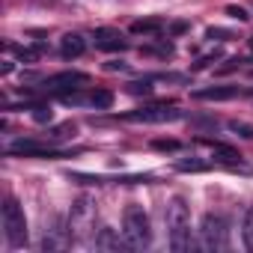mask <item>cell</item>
Instances as JSON below:
<instances>
[{
    "instance_id": "1",
    "label": "cell",
    "mask_w": 253,
    "mask_h": 253,
    "mask_svg": "<svg viewBox=\"0 0 253 253\" xmlns=\"http://www.w3.org/2000/svg\"><path fill=\"white\" fill-rule=\"evenodd\" d=\"M167 229H170V247L176 253L191 250V211L182 197H173L167 203Z\"/></svg>"
},
{
    "instance_id": "2",
    "label": "cell",
    "mask_w": 253,
    "mask_h": 253,
    "mask_svg": "<svg viewBox=\"0 0 253 253\" xmlns=\"http://www.w3.org/2000/svg\"><path fill=\"white\" fill-rule=\"evenodd\" d=\"M122 235L128 241V247H149L152 241V226H149V217L140 206H128L122 214Z\"/></svg>"
},
{
    "instance_id": "3",
    "label": "cell",
    "mask_w": 253,
    "mask_h": 253,
    "mask_svg": "<svg viewBox=\"0 0 253 253\" xmlns=\"http://www.w3.org/2000/svg\"><path fill=\"white\" fill-rule=\"evenodd\" d=\"M3 229H6V241L12 247L27 244V217L15 197H6V203H3Z\"/></svg>"
},
{
    "instance_id": "4",
    "label": "cell",
    "mask_w": 253,
    "mask_h": 253,
    "mask_svg": "<svg viewBox=\"0 0 253 253\" xmlns=\"http://www.w3.org/2000/svg\"><path fill=\"white\" fill-rule=\"evenodd\" d=\"M200 238L206 250H226V220L220 214H203L200 220Z\"/></svg>"
},
{
    "instance_id": "5",
    "label": "cell",
    "mask_w": 253,
    "mask_h": 253,
    "mask_svg": "<svg viewBox=\"0 0 253 253\" xmlns=\"http://www.w3.org/2000/svg\"><path fill=\"white\" fill-rule=\"evenodd\" d=\"M92 223H95V206H92V200H78L75 206H72V217H69V229L78 235V238H84L86 232H92Z\"/></svg>"
},
{
    "instance_id": "6",
    "label": "cell",
    "mask_w": 253,
    "mask_h": 253,
    "mask_svg": "<svg viewBox=\"0 0 253 253\" xmlns=\"http://www.w3.org/2000/svg\"><path fill=\"white\" fill-rule=\"evenodd\" d=\"M179 116H182V110L167 107V104H158V107H143V110L128 113V119H140V122H170V119H179Z\"/></svg>"
},
{
    "instance_id": "7",
    "label": "cell",
    "mask_w": 253,
    "mask_h": 253,
    "mask_svg": "<svg viewBox=\"0 0 253 253\" xmlns=\"http://www.w3.org/2000/svg\"><path fill=\"white\" fill-rule=\"evenodd\" d=\"M81 84H89V75H84V72H60V75H51L45 81L48 89H78Z\"/></svg>"
},
{
    "instance_id": "8",
    "label": "cell",
    "mask_w": 253,
    "mask_h": 253,
    "mask_svg": "<svg viewBox=\"0 0 253 253\" xmlns=\"http://www.w3.org/2000/svg\"><path fill=\"white\" fill-rule=\"evenodd\" d=\"M92 39H95V48H101V51H125V39H122L119 30L98 27V30L92 33Z\"/></svg>"
},
{
    "instance_id": "9",
    "label": "cell",
    "mask_w": 253,
    "mask_h": 253,
    "mask_svg": "<svg viewBox=\"0 0 253 253\" xmlns=\"http://www.w3.org/2000/svg\"><path fill=\"white\" fill-rule=\"evenodd\" d=\"M128 241H122L110 226H104V229H98V235H95V247L98 250H107V253H119Z\"/></svg>"
},
{
    "instance_id": "10",
    "label": "cell",
    "mask_w": 253,
    "mask_h": 253,
    "mask_svg": "<svg viewBox=\"0 0 253 253\" xmlns=\"http://www.w3.org/2000/svg\"><path fill=\"white\" fill-rule=\"evenodd\" d=\"M60 51H63L66 60H72V57H81V54L86 51V42H84L81 33H66V36L60 39Z\"/></svg>"
},
{
    "instance_id": "11",
    "label": "cell",
    "mask_w": 253,
    "mask_h": 253,
    "mask_svg": "<svg viewBox=\"0 0 253 253\" xmlns=\"http://www.w3.org/2000/svg\"><path fill=\"white\" fill-rule=\"evenodd\" d=\"M235 95H238V86H209V89L194 92V98H200V101H226Z\"/></svg>"
},
{
    "instance_id": "12",
    "label": "cell",
    "mask_w": 253,
    "mask_h": 253,
    "mask_svg": "<svg viewBox=\"0 0 253 253\" xmlns=\"http://www.w3.org/2000/svg\"><path fill=\"white\" fill-rule=\"evenodd\" d=\"M9 149H12V152H27V155H48V158H57V152H51L48 146H42V143H36V140H15Z\"/></svg>"
},
{
    "instance_id": "13",
    "label": "cell",
    "mask_w": 253,
    "mask_h": 253,
    "mask_svg": "<svg viewBox=\"0 0 253 253\" xmlns=\"http://www.w3.org/2000/svg\"><path fill=\"white\" fill-rule=\"evenodd\" d=\"M211 155L223 164H238L241 161V152L235 146H226V143H211Z\"/></svg>"
},
{
    "instance_id": "14",
    "label": "cell",
    "mask_w": 253,
    "mask_h": 253,
    "mask_svg": "<svg viewBox=\"0 0 253 253\" xmlns=\"http://www.w3.org/2000/svg\"><path fill=\"white\" fill-rule=\"evenodd\" d=\"M78 134V125L75 122H60V125H54L51 128V140H69V137H75Z\"/></svg>"
},
{
    "instance_id": "15",
    "label": "cell",
    "mask_w": 253,
    "mask_h": 253,
    "mask_svg": "<svg viewBox=\"0 0 253 253\" xmlns=\"http://www.w3.org/2000/svg\"><path fill=\"white\" fill-rule=\"evenodd\" d=\"M89 104L98 107V110H110V107H113V92H110V89H95V92L89 95Z\"/></svg>"
},
{
    "instance_id": "16",
    "label": "cell",
    "mask_w": 253,
    "mask_h": 253,
    "mask_svg": "<svg viewBox=\"0 0 253 253\" xmlns=\"http://www.w3.org/2000/svg\"><path fill=\"white\" fill-rule=\"evenodd\" d=\"M241 238H244V247L253 250V206L244 211V223H241Z\"/></svg>"
},
{
    "instance_id": "17",
    "label": "cell",
    "mask_w": 253,
    "mask_h": 253,
    "mask_svg": "<svg viewBox=\"0 0 253 253\" xmlns=\"http://www.w3.org/2000/svg\"><path fill=\"white\" fill-rule=\"evenodd\" d=\"M131 33H161V21L158 18H140L131 24Z\"/></svg>"
},
{
    "instance_id": "18",
    "label": "cell",
    "mask_w": 253,
    "mask_h": 253,
    "mask_svg": "<svg viewBox=\"0 0 253 253\" xmlns=\"http://www.w3.org/2000/svg\"><path fill=\"white\" fill-rule=\"evenodd\" d=\"M229 131H235L238 137L253 140V125H250V122H238V119H232V122H229Z\"/></svg>"
},
{
    "instance_id": "19",
    "label": "cell",
    "mask_w": 253,
    "mask_h": 253,
    "mask_svg": "<svg viewBox=\"0 0 253 253\" xmlns=\"http://www.w3.org/2000/svg\"><path fill=\"white\" fill-rule=\"evenodd\" d=\"M33 119L45 125V122H51V119H54V110H51V107H45V104H36V107H33Z\"/></svg>"
},
{
    "instance_id": "20",
    "label": "cell",
    "mask_w": 253,
    "mask_h": 253,
    "mask_svg": "<svg viewBox=\"0 0 253 253\" xmlns=\"http://www.w3.org/2000/svg\"><path fill=\"white\" fill-rule=\"evenodd\" d=\"M128 92L131 95H149L152 86H149V81H134V84H128Z\"/></svg>"
},
{
    "instance_id": "21",
    "label": "cell",
    "mask_w": 253,
    "mask_h": 253,
    "mask_svg": "<svg viewBox=\"0 0 253 253\" xmlns=\"http://www.w3.org/2000/svg\"><path fill=\"white\" fill-rule=\"evenodd\" d=\"M226 15H229V18H235V21H247V18H250V15H247V9H244V6H235V3H229V6H226Z\"/></svg>"
},
{
    "instance_id": "22",
    "label": "cell",
    "mask_w": 253,
    "mask_h": 253,
    "mask_svg": "<svg viewBox=\"0 0 253 253\" xmlns=\"http://www.w3.org/2000/svg\"><path fill=\"white\" fill-rule=\"evenodd\" d=\"M206 39H232V30H223V27H209V30H206Z\"/></svg>"
},
{
    "instance_id": "23",
    "label": "cell",
    "mask_w": 253,
    "mask_h": 253,
    "mask_svg": "<svg viewBox=\"0 0 253 253\" xmlns=\"http://www.w3.org/2000/svg\"><path fill=\"white\" fill-rule=\"evenodd\" d=\"M152 146L161 149V152H176V149H179V140H170V137H167V140H152Z\"/></svg>"
},
{
    "instance_id": "24",
    "label": "cell",
    "mask_w": 253,
    "mask_h": 253,
    "mask_svg": "<svg viewBox=\"0 0 253 253\" xmlns=\"http://www.w3.org/2000/svg\"><path fill=\"white\" fill-rule=\"evenodd\" d=\"M241 63H244V60H241V57H232V60H226V63H223V66H220V69H217V75H226V72H232V69H238V66H241Z\"/></svg>"
},
{
    "instance_id": "25",
    "label": "cell",
    "mask_w": 253,
    "mask_h": 253,
    "mask_svg": "<svg viewBox=\"0 0 253 253\" xmlns=\"http://www.w3.org/2000/svg\"><path fill=\"white\" fill-rule=\"evenodd\" d=\"M179 170H206L203 161H179Z\"/></svg>"
},
{
    "instance_id": "26",
    "label": "cell",
    "mask_w": 253,
    "mask_h": 253,
    "mask_svg": "<svg viewBox=\"0 0 253 253\" xmlns=\"http://www.w3.org/2000/svg\"><path fill=\"white\" fill-rule=\"evenodd\" d=\"M170 33H173V36H182V33H188V24H185V21H176V24L170 27Z\"/></svg>"
},
{
    "instance_id": "27",
    "label": "cell",
    "mask_w": 253,
    "mask_h": 253,
    "mask_svg": "<svg viewBox=\"0 0 253 253\" xmlns=\"http://www.w3.org/2000/svg\"><path fill=\"white\" fill-rule=\"evenodd\" d=\"M104 69H107V72H122V69H125V63H107Z\"/></svg>"
},
{
    "instance_id": "28",
    "label": "cell",
    "mask_w": 253,
    "mask_h": 253,
    "mask_svg": "<svg viewBox=\"0 0 253 253\" xmlns=\"http://www.w3.org/2000/svg\"><path fill=\"white\" fill-rule=\"evenodd\" d=\"M247 45H250V51H253V36H250V39H247Z\"/></svg>"
},
{
    "instance_id": "29",
    "label": "cell",
    "mask_w": 253,
    "mask_h": 253,
    "mask_svg": "<svg viewBox=\"0 0 253 253\" xmlns=\"http://www.w3.org/2000/svg\"><path fill=\"white\" fill-rule=\"evenodd\" d=\"M250 75H253V72H250Z\"/></svg>"
}]
</instances>
